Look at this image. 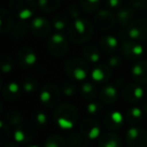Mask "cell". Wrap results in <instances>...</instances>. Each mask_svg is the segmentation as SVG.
Returning <instances> with one entry per match:
<instances>
[{
    "label": "cell",
    "mask_w": 147,
    "mask_h": 147,
    "mask_svg": "<svg viewBox=\"0 0 147 147\" xmlns=\"http://www.w3.org/2000/svg\"><path fill=\"white\" fill-rule=\"evenodd\" d=\"M79 112L76 106L69 103H63L55 108L53 112V120L55 124L61 129L69 130L77 124Z\"/></svg>",
    "instance_id": "obj_1"
},
{
    "label": "cell",
    "mask_w": 147,
    "mask_h": 147,
    "mask_svg": "<svg viewBox=\"0 0 147 147\" xmlns=\"http://www.w3.org/2000/svg\"><path fill=\"white\" fill-rule=\"evenodd\" d=\"M93 32H94V28L92 23L84 17L74 20L67 30L69 39L71 40V42L76 45H82L89 40L92 37Z\"/></svg>",
    "instance_id": "obj_2"
},
{
    "label": "cell",
    "mask_w": 147,
    "mask_h": 147,
    "mask_svg": "<svg viewBox=\"0 0 147 147\" xmlns=\"http://www.w3.org/2000/svg\"><path fill=\"white\" fill-rule=\"evenodd\" d=\"M67 75L75 81H84L89 77V67L80 57H69L65 63Z\"/></svg>",
    "instance_id": "obj_3"
},
{
    "label": "cell",
    "mask_w": 147,
    "mask_h": 147,
    "mask_svg": "<svg viewBox=\"0 0 147 147\" xmlns=\"http://www.w3.org/2000/svg\"><path fill=\"white\" fill-rule=\"evenodd\" d=\"M37 3L35 0H10L9 8L12 14L21 20H26L32 17L36 10Z\"/></svg>",
    "instance_id": "obj_4"
},
{
    "label": "cell",
    "mask_w": 147,
    "mask_h": 147,
    "mask_svg": "<svg viewBox=\"0 0 147 147\" xmlns=\"http://www.w3.org/2000/svg\"><path fill=\"white\" fill-rule=\"evenodd\" d=\"M47 47L53 57H61L69 51V42L63 33L55 32L47 40Z\"/></svg>",
    "instance_id": "obj_5"
},
{
    "label": "cell",
    "mask_w": 147,
    "mask_h": 147,
    "mask_svg": "<svg viewBox=\"0 0 147 147\" xmlns=\"http://www.w3.org/2000/svg\"><path fill=\"white\" fill-rule=\"evenodd\" d=\"M61 90L55 84L47 83L41 88L39 93V100L43 106L53 108L61 101Z\"/></svg>",
    "instance_id": "obj_6"
},
{
    "label": "cell",
    "mask_w": 147,
    "mask_h": 147,
    "mask_svg": "<svg viewBox=\"0 0 147 147\" xmlns=\"http://www.w3.org/2000/svg\"><path fill=\"white\" fill-rule=\"evenodd\" d=\"M126 30L129 39L131 40L142 41L147 39V18H138L133 20Z\"/></svg>",
    "instance_id": "obj_7"
},
{
    "label": "cell",
    "mask_w": 147,
    "mask_h": 147,
    "mask_svg": "<svg viewBox=\"0 0 147 147\" xmlns=\"http://www.w3.org/2000/svg\"><path fill=\"white\" fill-rule=\"evenodd\" d=\"M126 141L130 147H146L147 133L139 127H131L126 132Z\"/></svg>",
    "instance_id": "obj_8"
},
{
    "label": "cell",
    "mask_w": 147,
    "mask_h": 147,
    "mask_svg": "<svg viewBox=\"0 0 147 147\" xmlns=\"http://www.w3.org/2000/svg\"><path fill=\"white\" fill-rule=\"evenodd\" d=\"M81 134L89 140H95L101 134L100 123L94 118H86L81 122Z\"/></svg>",
    "instance_id": "obj_9"
},
{
    "label": "cell",
    "mask_w": 147,
    "mask_h": 147,
    "mask_svg": "<svg viewBox=\"0 0 147 147\" xmlns=\"http://www.w3.org/2000/svg\"><path fill=\"white\" fill-rule=\"evenodd\" d=\"M34 125L30 124L28 122H22L16 126L13 133V137L14 140L17 143H28L34 138L35 136V130H34Z\"/></svg>",
    "instance_id": "obj_10"
},
{
    "label": "cell",
    "mask_w": 147,
    "mask_h": 147,
    "mask_svg": "<svg viewBox=\"0 0 147 147\" xmlns=\"http://www.w3.org/2000/svg\"><path fill=\"white\" fill-rule=\"evenodd\" d=\"M121 51H122L123 55L126 59H132V61L141 57L143 53H144V49H143L142 45L138 41L131 40V39H127V40L122 41Z\"/></svg>",
    "instance_id": "obj_11"
},
{
    "label": "cell",
    "mask_w": 147,
    "mask_h": 147,
    "mask_svg": "<svg viewBox=\"0 0 147 147\" xmlns=\"http://www.w3.org/2000/svg\"><path fill=\"white\" fill-rule=\"evenodd\" d=\"M37 61L34 51L28 47L19 49L16 55V63L21 69H29L35 65Z\"/></svg>",
    "instance_id": "obj_12"
},
{
    "label": "cell",
    "mask_w": 147,
    "mask_h": 147,
    "mask_svg": "<svg viewBox=\"0 0 147 147\" xmlns=\"http://www.w3.org/2000/svg\"><path fill=\"white\" fill-rule=\"evenodd\" d=\"M29 26H30L33 34L37 37H41V38L47 37L51 30V23L49 22L47 18L42 16H36L32 18Z\"/></svg>",
    "instance_id": "obj_13"
},
{
    "label": "cell",
    "mask_w": 147,
    "mask_h": 147,
    "mask_svg": "<svg viewBox=\"0 0 147 147\" xmlns=\"http://www.w3.org/2000/svg\"><path fill=\"white\" fill-rule=\"evenodd\" d=\"M95 24L99 29L103 31L110 30L115 24V17L113 13L106 9H103L97 12L95 16Z\"/></svg>",
    "instance_id": "obj_14"
},
{
    "label": "cell",
    "mask_w": 147,
    "mask_h": 147,
    "mask_svg": "<svg viewBox=\"0 0 147 147\" xmlns=\"http://www.w3.org/2000/svg\"><path fill=\"white\" fill-rule=\"evenodd\" d=\"M103 123L108 130L116 131L119 130L123 126L124 117L119 111H110L105 115Z\"/></svg>",
    "instance_id": "obj_15"
},
{
    "label": "cell",
    "mask_w": 147,
    "mask_h": 147,
    "mask_svg": "<svg viewBox=\"0 0 147 147\" xmlns=\"http://www.w3.org/2000/svg\"><path fill=\"white\" fill-rule=\"evenodd\" d=\"M144 90L137 84H129L123 89L122 96L129 103H136L143 98Z\"/></svg>",
    "instance_id": "obj_16"
},
{
    "label": "cell",
    "mask_w": 147,
    "mask_h": 147,
    "mask_svg": "<svg viewBox=\"0 0 147 147\" xmlns=\"http://www.w3.org/2000/svg\"><path fill=\"white\" fill-rule=\"evenodd\" d=\"M112 76L111 67L107 63H99L93 69L91 78L97 83H105L110 80Z\"/></svg>",
    "instance_id": "obj_17"
},
{
    "label": "cell",
    "mask_w": 147,
    "mask_h": 147,
    "mask_svg": "<svg viewBox=\"0 0 147 147\" xmlns=\"http://www.w3.org/2000/svg\"><path fill=\"white\" fill-rule=\"evenodd\" d=\"M99 97H100L101 101L105 104H113L118 99V90L113 85H107L101 89L100 93H99Z\"/></svg>",
    "instance_id": "obj_18"
},
{
    "label": "cell",
    "mask_w": 147,
    "mask_h": 147,
    "mask_svg": "<svg viewBox=\"0 0 147 147\" xmlns=\"http://www.w3.org/2000/svg\"><path fill=\"white\" fill-rule=\"evenodd\" d=\"M134 15H135V10L132 7H123V8H120L116 15L117 22L123 28L128 27L129 24L133 21Z\"/></svg>",
    "instance_id": "obj_19"
},
{
    "label": "cell",
    "mask_w": 147,
    "mask_h": 147,
    "mask_svg": "<svg viewBox=\"0 0 147 147\" xmlns=\"http://www.w3.org/2000/svg\"><path fill=\"white\" fill-rule=\"evenodd\" d=\"M132 76L140 84H147V61H137L132 67Z\"/></svg>",
    "instance_id": "obj_20"
},
{
    "label": "cell",
    "mask_w": 147,
    "mask_h": 147,
    "mask_svg": "<svg viewBox=\"0 0 147 147\" xmlns=\"http://www.w3.org/2000/svg\"><path fill=\"white\" fill-rule=\"evenodd\" d=\"M2 95L5 99L9 101H14L20 97L21 95V88L19 85L15 82H9L6 85L2 86L1 89Z\"/></svg>",
    "instance_id": "obj_21"
},
{
    "label": "cell",
    "mask_w": 147,
    "mask_h": 147,
    "mask_svg": "<svg viewBox=\"0 0 147 147\" xmlns=\"http://www.w3.org/2000/svg\"><path fill=\"white\" fill-rule=\"evenodd\" d=\"M122 141L121 138L113 132L104 133L99 138V147H121Z\"/></svg>",
    "instance_id": "obj_22"
},
{
    "label": "cell",
    "mask_w": 147,
    "mask_h": 147,
    "mask_svg": "<svg viewBox=\"0 0 147 147\" xmlns=\"http://www.w3.org/2000/svg\"><path fill=\"white\" fill-rule=\"evenodd\" d=\"M13 20L11 13L4 7L0 8V32L8 33L13 28Z\"/></svg>",
    "instance_id": "obj_23"
},
{
    "label": "cell",
    "mask_w": 147,
    "mask_h": 147,
    "mask_svg": "<svg viewBox=\"0 0 147 147\" xmlns=\"http://www.w3.org/2000/svg\"><path fill=\"white\" fill-rule=\"evenodd\" d=\"M84 59L90 63H97L100 59V51L95 45H87L82 49Z\"/></svg>",
    "instance_id": "obj_24"
},
{
    "label": "cell",
    "mask_w": 147,
    "mask_h": 147,
    "mask_svg": "<svg viewBox=\"0 0 147 147\" xmlns=\"http://www.w3.org/2000/svg\"><path fill=\"white\" fill-rule=\"evenodd\" d=\"M119 41L113 35H105L100 40V47L106 53H112L118 49Z\"/></svg>",
    "instance_id": "obj_25"
},
{
    "label": "cell",
    "mask_w": 147,
    "mask_h": 147,
    "mask_svg": "<svg viewBox=\"0 0 147 147\" xmlns=\"http://www.w3.org/2000/svg\"><path fill=\"white\" fill-rule=\"evenodd\" d=\"M28 24L25 22V20H21L19 22H17L16 24L13 26L12 30L10 31V36L14 40H20L23 37H25L28 33L29 29Z\"/></svg>",
    "instance_id": "obj_26"
},
{
    "label": "cell",
    "mask_w": 147,
    "mask_h": 147,
    "mask_svg": "<svg viewBox=\"0 0 147 147\" xmlns=\"http://www.w3.org/2000/svg\"><path fill=\"white\" fill-rule=\"evenodd\" d=\"M143 118V111L138 107H131L126 113L125 119L130 125H136L141 122Z\"/></svg>",
    "instance_id": "obj_27"
},
{
    "label": "cell",
    "mask_w": 147,
    "mask_h": 147,
    "mask_svg": "<svg viewBox=\"0 0 147 147\" xmlns=\"http://www.w3.org/2000/svg\"><path fill=\"white\" fill-rule=\"evenodd\" d=\"M37 5L41 11L45 13H51L59 7L61 0H38Z\"/></svg>",
    "instance_id": "obj_28"
},
{
    "label": "cell",
    "mask_w": 147,
    "mask_h": 147,
    "mask_svg": "<svg viewBox=\"0 0 147 147\" xmlns=\"http://www.w3.org/2000/svg\"><path fill=\"white\" fill-rule=\"evenodd\" d=\"M51 23H53V27L55 28V30H57V32L63 33V31L67 26V17L59 13V14H57L53 17Z\"/></svg>",
    "instance_id": "obj_29"
},
{
    "label": "cell",
    "mask_w": 147,
    "mask_h": 147,
    "mask_svg": "<svg viewBox=\"0 0 147 147\" xmlns=\"http://www.w3.org/2000/svg\"><path fill=\"white\" fill-rule=\"evenodd\" d=\"M81 94L82 97L86 100H93L97 96V88L92 83H85L81 88Z\"/></svg>",
    "instance_id": "obj_30"
},
{
    "label": "cell",
    "mask_w": 147,
    "mask_h": 147,
    "mask_svg": "<svg viewBox=\"0 0 147 147\" xmlns=\"http://www.w3.org/2000/svg\"><path fill=\"white\" fill-rule=\"evenodd\" d=\"M37 87H38V82L36 78L33 76H26L22 82V90L26 94H31L35 92Z\"/></svg>",
    "instance_id": "obj_31"
},
{
    "label": "cell",
    "mask_w": 147,
    "mask_h": 147,
    "mask_svg": "<svg viewBox=\"0 0 147 147\" xmlns=\"http://www.w3.org/2000/svg\"><path fill=\"white\" fill-rule=\"evenodd\" d=\"M67 146V140L63 136L57 134H53L49 136L45 140L43 147H65Z\"/></svg>",
    "instance_id": "obj_32"
},
{
    "label": "cell",
    "mask_w": 147,
    "mask_h": 147,
    "mask_svg": "<svg viewBox=\"0 0 147 147\" xmlns=\"http://www.w3.org/2000/svg\"><path fill=\"white\" fill-rule=\"evenodd\" d=\"M5 120L9 124L14 125V126H18L19 124L22 123V114L18 110L11 109L5 115Z\"/></svg>",
    "instance_id": "obj_33"
},
{
    "label": "cell",
    "mask_w": 147,
    "mask_h": 147,
    "mask_svg": "<svg viewBox=\"0 0 147 147\" xmlns=\"http://www.w3.org/2000/svg\"><path fill=\"white\" fill-rule=\"evenodd\" d=\"M67 143L69 147H82L85 144V140L80 133L71 132L67 135Z\"/></svg>",
    "instance_id": "obj_34"
},
{
    "label": "cell",
    "mask_w": 147,
    "mask_h": 147,
    "mask_svg": "<svg viewBox=\"0 0 147 147\" xmlns=\"http://www.w3.org/2000/svg\"><path fill=\"white\" fill-rule=\"evenodd\" d=\"M33 125L37 128H42L47 123V115L42 111H37L32 115Z\"/></svg>",
    "instance_id": "obj_35"
},
{
    "label": "cell",
    "mask_w": 147,
    "mask_h": 147,
    "mask_svg": "<svg viewBox=\"0 0 147 147\" xmlns=\"http://www.w3.org/2000/svg\"><path fill=\"white\" fill-rule=\"evenodd\" d=\"M0 67L3 74H9L12 71L13 67V59L9 55H3L0 61Z\"/></svg>",
    "instance_id": "obj_36"
},
{
    "label": "cell",
    "mask_w": 147,
    "mask_h": 147,
    "mask_svg": "<svg viewBox=\"0 0 147 147\" xmlns=\"http://www.w3.org/2000/svg\"><path fill=\"white\" fill-rule=\"evenodd\" d=\"M101 0H81V6L86 12L92 13L98 9Z\"/></svg>",
    "instance_id": "obj_37"
},
{
    "label": "cell",
    "mask_w": 147,
    "mask_h": 147,
    "mask_svg": "<svg viewBox=\"0 0 147 147\" xmlns=\"http://www.w3.org/2000/svg\"><path fill=\"white\" fill-rule=\"evenodd\" d=\"M77 92V86L71 81H67L61 86V93L65 97H73L75 96Z\"/></svg>",
    "instance_id": "obj_38"
},
{
    "label": "cell",
    "mask_w": 147,
    "mask_h": 147,
    "mask_svg": "<svg viewBox=\"0 0 147 147\" xmlns=\"http://www.w3.org/2000/svg\"><path fill=\"white\" fill-rule=\"evenodd\" d=\"M103 111V106L99 102H91L87 105V112L91 116H99Z\"/></svg>",
    "instance_id": "obj_39"
},
{
    "label": "cell",
    "mask_w": 147,
    "mask_h": 147,
    "mask_svg": "<svg viewBox=\"0 0 147 147\" xmlns=\"http://www.w3.org/2000/svg\"><path fill=\"white\" fill-rule=\"evenodd\" d=\"M10 136V132H9V128L4 122L0 123V137H1V144H5L7 140L9 139Z\"/></svg>",
    "instance_id": "obj_40"
},
{
    "label": "cell",
    "mask_w": 147,
    "mask_h": 147,
    "mask_svg": "<svg viewBox=\"0 0 147 147\" xmlns=\"http://www.w3.org/2000/svg\"><path fill=\"white\" fill-rule=\"evenodd\" d=\"M107 65L110 67H118L122 65V57L120 55H110V57L107 59Z\"/></svg>",
    "instance_id": "obj_41"
},
{
    "label": "cell",
    "mask_w": 147,
    "mask_h": 147,
    "mask_svg": "<svg viewBox=\"0 0 147 147\" xmlns=\"http://www.w3.org/2000/svg\"><path fill=\"white\" fill-rule=\"evenodd\" d=\"M80 13H81V10H80V7H78V5L71 4L67 7V14L71 17H73L75 20L78 18H81Z\"/></svg>",
    "instance_id": "obj_42"
},
{
    "label": "cell",
    "mask_w": 147,
    "mask_h": 147,
    "mask_svg": "<svg viewBox=\"0 0 147 147\" xmlns=\"http://www.w3.org/2000/svg\"><path fill=\"white\" fill-rule=\"evenodd\" d=\"M132 8L134 10H146L147 2L141 0H132Z\"/></svg>",
    "instance_id": "obj_43"
},
{
    "label": "cell",
    "mask_w": 147,
    "mask_h": 147,
    "mask_svg": "<svg viewBox=\"0 0 147 147\" xmlns=\"http://www.w3.org/2000/svg\"><path fill=\"white\" fill-rule=\"evenodd\" d=\"M106 4L109 8L111 9H117L121 7L122 0H106Z\"/></svg>",
    "instance_id": "obj_44"
},
{
    "label": "cell",
    "mask_w": 147,
    "mask_h": 147,
    "mask_svg": "<svg viewBox=\"0 0 147 147\" xmlns=\"http://www.w3.org/2000/svg\"><path fill=\"white\" fill-rule=\"evenodd\" d=\"M4 147H17V145H15L14 143H8V144H6Z\"/></svg>",
    "instance_id": "obj_45"
},
{
    "label": "cell",
    "mask_w": 147,
    "mask_h": 147,
    "mask_svg": "<svg viewBox=\"0 0 147 147\" xmlns=\"http://www.w3.org/2000/svg\"><path fill=\"white\" fill-rule=\"evenodd\" d=\"M143 109H144L145 112H147V102L144 103V105H143Z\"/></svg>",
    "instance_id": "obj_46"
},
{
    "label": "cell",
    "mask_w": 147,
    "mask_h": 147,
    "mask_svg": "<svg viewBox=\"0 0 147 147\" xmlns=\"http://www.w3.org/2000/svg\"><path fill=\"white\" fill-rule=\"evenodd\" d=\"M27 147H38L37 145H29V146H27Z\"/></svg>",
    "instance_id": "obj_47"
},
{
    "label": "cell",
    "mask_w": 147,
    "mask_h": 147,
    "mask_svg": "<svg viewBox=\"0 0 147 147\" xmlns=\"http://www.w3.org/2000/svg\"><path fill=\"white\" fill-rule=\"evenodd\" d=\"M141 1H144V2H147V0H141Z\"/></svg>",
    "instance_id": "obj_48"
},
{
    "label": "cell",
    "mask_w": 147,
    "mask_h": 147,
    "mask_svg": "<svg viewBox=\"0 0 147 147\" xmlns=\"http://www.w3.org/2000/svg\"><path fill=\"white\" fill-rule=\"evenodd\" d=\"M146 93H147V87H146Z\"/></svg>",
    "instance_id": "obj_49"
},
{
    "label": "cell",
    "mask_w": 147,
    "mask_h": 147,
    "mask_svg": "<svg viewBox=\"0 0 147 147\" xmlns=\"http://www.w3.org/2000/svg\"><path fill=\"white\" fill-rule=\"evenodd\" d=\"M67 1H71V0H67Z\"/></svg>",
    "instance_id": "obj_50"
}]
</instances>
